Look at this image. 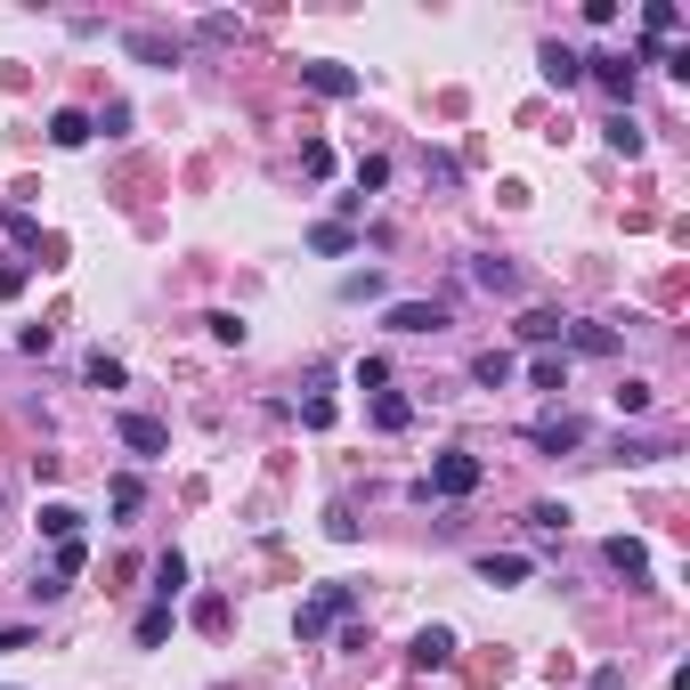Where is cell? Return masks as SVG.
Segmentation results:
<instances>
[{"label":"cell","mask_w":690,"mask_h":690,"mask_svg":"<svg viewBox=\"0 0 690 690\" xmlns=\"http://www.w3.org/2000/svg\"><path fill=\"white\" fill-rule=\"evenodd\" d=\"M349 610H358V585H318V593L292 610V642H325L333 625H349Z\"/></svg>","instance_id":"6da1fadb"},{"label":"cell","mask_w":690,"mask_h":690,"mask_svg":"<svg viewBox=\"0 0 690 690\" xmlns=\"http://www.w3.org/2000/svg\"><path fill=\"white\" fill-rule=\"evenodd\" d=\"M479 479H488V464H479L471 447H447V455H431L423 496H438V504H464V496H479Z\"/></svg>","instance_id":"7a4b0ae2"},{"label":"cell","mask_w":690,"mask_h":690,"mask_svg":"<svg viewBox=\"0 0 690 690\" xmlns=\"http://www.w3.org/2000/svg\"><path fill=\"white\" fill-rule=\"evenodd\" d=\"M382 325H390V333H407V342H431V333H447V325H455V309H447V301H390V309H382Z\"/></svg>","instance_id":"3957f363"},{"label":"cell","mask_w":690,"mask_h":690,"mask_svg":"<svg viewBox=\"0 0 690 690\" xmlns=\"http://www.w3.org/2000/svg\"><path fill=\"white\" fill-rule=\"evenodd\" d=\"M528 447H536V455H577V447H585V414H569V407H560V414H536V423H528Z\"/></svg>","instance_id":"277c9868"},{"label":"cell","mask_w":690,"mask_h":690,"mask_svg":"<svg viewBox=\"0 0 690 690\" xmlns=\"http://www.w3.org/2000/svg\"><path fill=\"white\" fill-rule=\"evenodd\" d=\"M634 74H642V66H634V49H601V57H585V81H601L617 107L634 98Z\"/></svg>","instance_id":"5b68a950"},{"label":"cell","mask_w":690,"mask_h":690,"mask_svg":"<svg viewBox=\"0 0 690 690\" xmlns=\"http://www.w3.org/2000/svg\"><path fill=\"white\" fill-rule=\"evenodd\" d=\"M114 438H122V447H131V455H146V464H155V455L171 447V431H163L155 414H114Z\"/></svg>","instance_id":"8992f818"},{"label":"cell","mask_w":690,"mask_h":690,"mask_svg":"<svg viewBox=\"0 0 690 690\" xmlns=\"http://www.w3.org/2000/svg\"><path fill=\"white\" fill-rule=\"evenodd\" d=\"M536 74H545L553 90H577V81H585V57L569 49V41H536Z\"/></svg>","instance_id":"52a82bcc"},{"label":"cell","mask_w":690,"mask_h":690,"mask_svg":"<svg viewBox=\"0 0 690 690\" xmlns=\"http://www.w3.org/2000/svg\"><path fill=\"white\" fill-rule=\"evenodd\" d=\"M301 90H318V98H358V74H349L342 57H309V66H301Z\"/></svg>","instance_id":"ba28073f"},{"label":"cell","mask_w":690,"mask_h":690,"mask_svg":"<svg viewBox=\"0 0 690 690\" xmlns=\"http://www.w3.org/2000/svg\"><path fill=\"white\" fill-rule=\"evenodd\" d=\"M601 560H610L625 585H650V545H642V536H610V545H601Z\"/></svg>","instance_id":"9c48e42d"},{"label":"cell","mask_w":690,"mask_h":690,"mask_svg":"<svg viewBox=\"0 0 690 690\" xmlns=\"http://www.w3.org/2000/svg\"><path fill=\"white\" fill-rule=\"evenodd\" d=\"M122 49H131V57H138V66H163V74H171V66H179V33H155V25H138L131 41H122Z\"/></svg>","instance_id":"30bf717a"},{"label":"cell","mask_w":690,"mask_h":690,"mask_svg":"<svg viewBox=\"0 0 690 690\" xmlns=\"http://www.w3.org/2000/svg\"><path fill=\"white\" fill-rule=\"evenodd\" d=\"M560 349H577V358H617L625 333L617 325H569V333H560Z\"/></svg>","instance_id":"8fae6325"},{"label":"cell","mask_w":690,"mask_h":690,"mask_svg":"<svg viewBox=\"0 0 690 690\" xmlns=\"http://www.w3.org/2000/svg\"><path fill=\"white\" fill-rule=\"evenodd\" d=\"M601 138H610V155H625V163H634L642 146H650V131H642V122H634V107H617L610 122H601Z\"/></svg>","instance_id":"7c38bea8"},{"label":"cell","mask_w":690,"mask_h":690,"mask_svg":"<svg viewBox=\"0 0 690 690\" xmlns=\"http://www.w3.org/2000/svg\"><path fill=\"white\" fill-rule=\"evenodd\" d=\"M414 666H423V675H438V666H455V634L447 625H423V634H414V650H407Z\"/></svg>","instance_id":"4fadbf2b"},{"label":"cell","mask_w":690,"mask_h":690,"mask_svg":"<svg viewBox=\"0 0 690 690\" xmlns=\"http://www.w3.org/2000/svg\"><path fill=\"white\" fill-rule=\"evenodd\" d=\"M560 333H569L560 309H528V318H520V342H528V349H560Z\"/></svg>","instance_id":"5bb4252c"},{"label":"cell","mask_w":690,"mask_h":690,"mask_svg":"<svg viewBox=\"0 0 690 690\" xmlns=\"http://www.w3.org/2000/svg\"><path fill=\"white\" fill-rule=\"evenodd\" d=\"M309 253H325V260L358 253V227H349V220H318V227H309Z\"/></svg>","instance_id":"9a60e30c"},{"label":"cell","mask_w":690,"mask_h":690,"mask_svg":"<svg viewBox=\"0 0 690 690\" xmlns=\"http://www.w3.org/2000/svg\"><path fill=\"white\" fill-rule=\"evenodd\" d=\"M471 285H479V292H520V268H512L504 253H479V260H471Z\"/></svg>","instance_id":"2e32d148"},{"label":"cell","mask_w":690,"mask_h":690,"mask_svg":"<svg viewBox=\"0 0 690 690\" xmlns=\"http://www.w3.org/2000/svg\"><path fill=\"white\" fill-rule=\"evenodd\" d=\"M98 131H90V114H81V107H57L49 114V146H66V155H74V146H90Z\"/></svg>","instance_id":"e0dca14e"},{"label":"cell","mask_w":690,"mask_h":690,"mask_svg":"<svg viewBox=\"0 0 690 690\" xmlns=\"http://www.w3.org/2000/svg\"><path fill=\"white\" fill-rule=\"evenodd\" d=\"M528 382L560 399V390H569V349H536V358H528Z\"/></svg>","instance_id":"ac0fdd59"},{"label":"cell","mask_w":690,"mask_h":690,"mask_svg":"<svg viewBox=\"0 0 690 690\" xmlns=\"http://www.w3.org/2000/svg\"><path fill=\"white\" fill-rule=\"evenodd\" d=\"M81 382H90V390H122V382H131V366H122L114 349H90V358H81Z\"/></svg>","instance_id":"d6986e66"},{"label":"cell","mask_w":690,"mask_h":690,"mask_svg":"<svg viewBox=\"0 0 690 690\" xmlns=\"http://www.w3.org/2000/svg\"><path fill=\"white\" fill-rule=\"evenodd\" d=\"M512 374H520V358H512V349H479V358H471V382H479V390H504Z\"/></svg>","instance_id":"ffe728a7"},{"label":"cell","mask_w":690,"mask_h":690,"mask_svg":"<svg viewBox=\"0 0 690 690\" xmlns=\"http://www.w3.org/2000/svg\"><path fill=\"white\" fill-rule=\"evenodd\" d=\"M33 528L49 536V545H74V536H81V512H74V504H41V512H33Z\"/></svg>","instance_id":"44dd1931"},{"label":"cell","mask_w":690,"mask_h":690,"mask_svg":"<svg viewBox=\"0 0 690 690\" xmlns=\"http://www.w3.org/2000/svg\"><path fill=\"white\" fill-rule=\"evenodd\" d=\"M146 577H155V601H163V610L187 593V560H179V553H155V569H146Z\"/></svg>","instance_id":"7402d4cb"},{"label":"cell","mask_w":690,"mask_h":690,"mask_svg":"<svg viewBox=\"0 0 690 690\" xmlns=\"http://www.w3.org/2000/svg\"><path fill=\"white\" fill-rule=\"evenodd\" d=\"M366 414H374V431H407V423H414V399H399V390H374Z\"/></svg>","instance_id":"603a6c76"},{"label":"cell","mask_w":690,"mask_h":690,"mask_svg":"<svg viewBox=\"0 0 690 690\" xmlns=\"http://www.w3.org/2000/svg\"><path fill=\"white\" fill-rule=\"evenodd\" d=\"M479 577H488V585H520V577H528V553H488Z\"/></svg>","instance_id":"cb8c5ba5"},{"label":"cell","mask_w":690,"mask_h":690,"mask_svg":"<svg viewBox=\"0 0 690 690\" xmlns=\"http://www.w3.org/2000/svg\"><path fill=\"white\" fill-rule=\"evenodd\" d=\"M81 569H90V545H81V536H74V545H57V560H49V577H57V585H74Z\"/></svg>","instance_id":"d4e9b609"},{"label":"cell","mask_w":690,"mask_h":690,"mask_svg":"<svg viewBox=\"0 0 690 690\" xmlns=\"http://www.w3.org/2000/svg\"><path fill=\"white\" fill-rule=\"evenodd\" d=\"M382 187H390V155H358V203L382 196Z\"/></svg>","instance_id":"484cf974"},{"label":"cell","mask_w":690,"mask_h":690,"mask_svg":"<svg viewBox=\"0 0 690 690\" xmlns=\"http://www.w3.org/2000/svg\"><path fill=\"white\" fill-rule=\"evenodd\" d=\"M163 642H171V610H163V601H155V610L138 617V650H163Z\"/></svg>","instance_id":"4316f807"},{"label":"cell","mask_w":690,"mask_h":690,"mask_svg":"<svg viewBox=\"0 0 690 690\" xmlns=\"http://www.w3.org/2000/svg\"><path fill=\"white\" fill-rule=\"evenodd\" d=\"M203 325H212V342H220V349H244V318H236V309H212Z\"/></svg>","instance_id":"83f0119b"},{"label":"cell","mask_w":690,"mask_h":690,"mask_svg":"<svg viewBox=\"0 0 690 690\" xmlns=\"http://www.w3.org/2000/svg\"><path fill=\"white\" fill-rule=\"evenodd\" d=\"M610 399H617V414H650V399H658V390H650V382H617Z\"/></svg>","instance_id":"f1b7e54d"},{"label":"cell","mask_w":690,"mask_h":690,"mask_svg":"<svg viewBox=\"0 0 690 690\" xmlns=\"http://www.w3.org/2000/svg\"><path fill=\"white\" fill-rule=\"evenodd\" d=\"M107 504H114L122 520H131V512L146 504V488H138V479H131V471H122V479H114V488H107Z\"/></svg>","instance_id":"f546056e"},{"label":"cell","mask_w":690,"mask_h":690,"mask_svg":"<svg viewBox=\"0 0 690 690\" xmlns=\"http://www.w3.org/2000/svg\"><path fill=\"white\" fill-rule=\"evenodd\" d=\"M528 528L536 536H560V528H569V504H528Z\"/></svg>","instance_id":"4dcf8cb0"},{"label":"cell","mask_w":690,"mask_h":690,"mask_svg":"<svg viewBox=\"0 0 690 690\" xmlns=\"http://www.w3.org/2000/svg\"><path fill=\"white\" fill-rule=\"evenodd\" d=\"M196 625H203V634H227V593H203L196 601Z\"/></svg>","instance_id":"1f68e13d"},{"label":"cell","mask_w":690,"mask_h":690,"mask_svg":"<svg viewBox=\"0 0 690 690\" xmlns=\"http://www.w3.org/2000/svg\"><path fill=\"white\" fill-rule=\"evenodd\" d=\"M90 131H107V138H122V131H131V107H122V98H114V107H98V114H90Z\"/></svg>","instance_id":"d6a6232c"},{"label":"cell","mask_w":690,"mask_h":690,"mask_svg":"<svg viewBox=\"0 0 690 690\" xmlns=\"http://www.w3.org/2000/svg\"><path fill=\"white\" fill-rule=\"evenodd\" d=\"M16 349H25V358H49L57 333H49V325H25V333H16Z\"/></svg>","instance_id":"836d02e7"},{"label":"cell","mask_w":690,"mask_h":690,"mask_svg":"<svg viewBox=\"0 0 690 690\" xmlns=\"http://www.w3.org/2000/svg\"><path fill=\"white\" fill-rule=\"evenodd\" d=\"M25 285H33V260H9V268H0V301H16Z\"/></svg>","instance_id":"e575fe53"},{"label":"cell","mask_w":690,"mask_h":690,"mask_svg":"<svg viewBox=\"0 0 690 690\" xmlns=\"http://www.w3.org/2000/svg\"><path fill=\"white\" fill-rule=\"evenodd\" d=\"M301 171H309V179H325V171H333V146H325V138H309V146H301Z\"/></svg>","instance_id":"d590c367"},{"label":"cell","mask_w":690,"mask_h":690,"mask_svg":"<svg viewBox=\"0 0 690 690\" xmlns=\"http://www.w3.org/2000/svg\"><path fill=\"white\" fill-rule=\"evenodd\" d=\"M244 25H236V16H227V9H212V16H203V41H236Z\"/></svg>","instance_id":"8d00e7d4"},{"label":"cell","mask_w":690,"mask_h":690,"mask_svg":"<svg viewBox=\"0 0 690 690\" xmlns=\"http://www.w3.org/2000/svg\"><path fill=\"white\" fill-rule=\"evenodd\" d=\"M366 292H382V277H374V268H358V277H342V301H366Z\"/></svg>","instance_id":"74e56055"},{"label":"cell","mask_w":690,"mask_h":690,"mask_svg":"<svg viewBox=\"0 0 690 690\" xmlns=\"http://www.w3.org/2000/svg\"><path fill=\"white\" fill-rule=\"evenodd\" d=\"M423 171H431V187H455L464 171H455V155H423Z\"/></svg>","instance_id":"f35d334b"},{"label":"cell","mask_w":690,"mask_h":690,"mask_svg":"<svg viewBox=\"0 0 690 690\" xmlns=\"http://www.w3.org/2000/svg\"><path fill=\"white\" fill-rule=\"evenodd\" d=\"M358 390H390V366L382 358H358Z\"/></svg>","instance_id":"ab89813d"},{"label":"cell","mask_w":690,"mask_h":690,"mask_svg":"<svg viewBox=\"0 0 690 690\" xmlns=\"http://www.w3.org/2000/svg\"><path fill=\"white\" fill-rule=\"evenodd\" d=\"M301 423L309 431H333V399H301Z\"/></svg>","instance_id":"60d3db41"}]
</instances>
